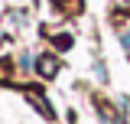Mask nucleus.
<instances>
[{
    "label": "nucleus",
    "instance_id": "f257e3e1",
    "mask_svg": "<svg viewBox=\"0 0 130 124\" xmlns=\"http://www.w3.org/2000/svg\"><path fill=\"white\" fill-rule=\"evenodd\" d=\"M55 72H59V62L52 59V56H42V59H39V75H46V78H52V75H55Z\"/></svg>",
    "mask_w": 130,
    "mask_h": 124
},
{
    "label": "nucleus",
    "instance_id": "f03ea898",
    "mask_svg": "<svg viewBox=\"0 0 130 124\" xmlns=\"http://www.w3.org/2000/svg\"><path fill=\"white\" fill-rule=\"evenodd\" d=\"M29 101H32V105H36V108H39V111H42V114H52V111H49V105H46V101H42V95H36V92H29Z\"/></svg>",
    "mask_w": 130,
    "mask_h": 124
}]
</instances>
